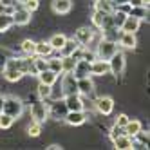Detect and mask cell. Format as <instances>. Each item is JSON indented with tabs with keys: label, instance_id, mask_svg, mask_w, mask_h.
I'll list each match as a JSON object with an SVG mask.
<instances>
[{
	"label": "cell",
	"instance_id": "obj_30",
	"mask_svg": "<svg viewBox=\"0 0 150 150\" xmlns=\"http://www.w3.org/2000/svg\"><path fill=\"white\" fill-rule=\"evenodd\" d=\"M13 123H15V117H11V116L6 114V112H0V128H2V130L11 128Z\"/></svg>",
	"mask_w": 150,
	"mask_h": 150
},
{
	"label": "cell",
	"instance_id": "obj_15",
	"mask_svg": "<svg viewBox=\"0 0 150 150\" xmlns=\"http://www.w3.org/2000/svg\"><path fill=\"white\" fill-rule=\"evenodd\" d=\"M139 25H141V20H137V18H134L130 15H127V18L123 20L120 31H123V33H137Z\"/></svg>",
	"mask_w": 150,
	"mask_h": 150
},
{
	"label": "cell",
	"instance_id": "obj_16",
	"mask_svg": "<svg viewBox=\"0 0 150 150\" xmlns=\"http://www.w3.org/2000/svg\"><path fill=\"white\" fill-rule=\"evenodd\" d=\"M51 7L56 15H67L72 9V0H52Z\"/></svg>",
	"mask_w": 150,
	"mask_h": 150
},
{
	"label": "cell",
	"instance_id": "obj_13",
	"mask_svg": "<svg viewBox=\"0 0 150 150\" xmlns=\"http://www.w3.org/2000/svg\"><path fill=\"white\" fill-rule=\"evenodd\" d=\"M78 49H80V44L74 38H67L65 40V44L62 45V49L58 51L60 52V56H76V52H78Z\"/></svg>",
	"mask_w": 150,
	"mask_h": 150
},
{
	"label": "cell",
	"instance_id": "obj_20",
	"mask_svg": "<svg viewBox=\"0 0 150 150\" xmlns=\"http://www.w3.org/2000/svg\"><path fill=\"white\" fill-rule=\"evenodd\" d=\"M36 76H38V80H40V83H45V85H54V83L58 81V74L52 72L51 69H45V71L38 72Z\"/></svg>",
	"mask_w": 150,
	"mask_h": 150
},
{
	"label": "cell",
	"instance_id": "obj_24",
	"mask_svg": "<svg viewBox=\"0 0 150 150\" xmlns=\"http://www.w3.org/2000/svg\"><path fill=\"white\" fill-rule=\"evenodd\" d=\"M127 15H130V16H134L137 20H145L148 16V7H145V6H130Z\"/></svg>",
	"mask_w": 150,
	"mask_h": 150
},
{
	"label": "cell",
	"instance_id": "obj_37",
	"mask_svg": "<svg viewBox=\"0 0 150 150\" xmlns=\"http://www.w3.org/2000/svg\"><path fill=\"white\" fill-rule=\"evenodd\" d=\"M16 0H0V6L2 7H16Z\"/></svg>",
	"mask_w": 150,
	"mask_h": 150
},
{
	"label": "cell",
	"instance_id": "obj_3",
	"mask_svg": "<svg viewBox=\"0 0 150 150\" xmlns=\"http://www.w3.org/2000/svg\"><path fill=\"white\" fill-rule=\"evenodd\" d=\"M22 110H24V103L20 101L16 96H7V98L4 100V110L6 114H9L11 117H20L22 116Z\"/></svg>",
	"mask_w": 150,
	"mask_h": 150
},
{
	"label": "cell",
	"instance_id": "obj_31",
	"mask_svg": "<svg viewBox=\"0 0 150 150\" xmlns=\"http://www.w3.org/2000/svg\"><path fill=\"white\" fill-rule=\"evenodd\" d=\"M96 9H101V11L110 13L114 9V0H96Z\"/></svg>",
	"mask_w": 150,
	"mask_h": 150
},
{
	"label": "cell",
	"instance_id": "obj_28",
	"mask_svg": "<svg viewBox=\"0 0 150 150\" xmlns=\"http://www.w3.org/2000/svg\"><path fill=\"white\" fill-rule=\"evenodd\" d=\"M47 69H51L52 72L56 74H62V58L60 56H54V58H47Z\"/></svg>",
	"mask_w": 150,
	"mask_h": 150
},
{
	"label": "cell",
	"instance_id": "obj_11",
	"mask_svg": "<svg viewBox=\"0 0 150 150\" xmlns=\"http://www.w3.org/2000/svg\"><path fill=\"white\" fill-rule=\"evenodd\" d=\"M11 16H13V22L16 24V25H27L29 22H31V11H27V9L22 6V7H15L13 9V13H11Z\"/></svg>",
	"mask_w": 150,
	"mask_h": 150
},
{
	"label": "cell",
	"instance_id": "obj_5",
	"mask_svg": "<svg viewBox=\"0 0 150 150\" xmlns=\"http://www.w3.org/2000/svg\"><path fill=\"white\" fill-rule=\"evenodd\" d=\"M76 83H78V80L74 78L72 72H63V78H62V81H60V87H62L63 96L78 92V85H76Z\"/></svg>",
	"mask_w": 150,
	"mask_h": 150
},
{
	"label": "cell",
	"instance_id": "obj_29",
	"mask_svg": "<svg viewBox=\"0 0 150 150\" xmlns=\"http://www.w3.org/2000/svg\"><path fill=\"white\" fill-rule=\"evenodd\" d=\"M20 47H22V51L25 52L27 56H35V51H36V42L27 38V40H24V42H22V45H20Z\"/></svg>",
	"mask_w": 150,
	"mask_h": 150
},
{
	"label": "cell",
	"instance_id": "obj_10",
	"mask_svg": "<svg viewBox=\"0 0 150 150\" xmlns=\"http://www.w3.org/2000/svg\"><path fill=\"white\" fill-rule=\"evenodd\" d=\"M65 107H67V112L69 110H83L85 109V103L81 100V96L78 92H74V94H67L65 96Z\"/></svg>",
	"mask_w": 150,
	"mask_h": 150
},
{
	"label": "cell",
	"instance_id": "obj_32",
	"mask_svg": "<svg viewBox=\"0 0 150 150\" xmlns=\"http://www.w3.org/2000/svg\"><path fill=\"white\" fill-rule=\"evenodd\" d=\"M40 132H42V123L33 120V123L27 127V134H29L31 137H38V136H40Z\"/></svg>",
	"mask_w": 150,
	"mask_h": 150
},
{
	"label": "cell",
	"instance_id": "obj_38",
	"mask_svg": "<svg viewBox=\"0 0 150 150\" xmlns=\"http://www.w3.org/2000/svg\"><path fill=\"white\" fill-rule=\"evenodd\" d=\"M4 100H6V96H2V94H0V112L4 110Z\"/></svg>",
	"mask_w": 150,
	"mask_h": 150
},
{
	"label": "cell",
	"instance_id": "obj_33",
	"mask_svg": "<svg viewBox=\"0 0 150 150\" xmlns=\"http://www.w3.org/2000/svg\"><path fill=\"white\" fill-rule=\"evenodd\" d=\"M38 96H40V100H47L51 96V85L38 83Z\"/></svg>",
	"mask_w": 150,
	"mask_h": 150
},
{
	"label": "cell",
	"instance_id": "obj_17",
	"mask_svg": "<svg viewBox=\"0 0 150 150\" xmlns=\"http://www.w3.org/2000/svg\"><path fill=\"white\" fill-rule=\"evenodd\" d=\"M112 143H114V146L117 150H128V148L134 146V137L127 136V134H121V136H117Z\"/></svg>",
	"mask_w": 150,
	"mask_h": 150
},
{
	"label": "cell",
	"instance_id": "obj_12",
	"mask_svg": "<svg viewBox=\"0 0 150 150\" xmlns=\"http://www.w3.org/2000/svg\"><path fill=\"white\" fill-rule=\"evenodd\" d=\"M63 120L72 127H80V125H83L87 121V114H85V110H69Z\"/></svg>",
	"mask_w": 150,
	"mask_h": 150
},
{
	"label": "cell",
	"instance_id": "obj_6",
	"mask_svg": "<svg viewBox=\"0 0 150 150\" xmlns=\"http://www.w3.org/2000/svg\"><path fill=\"white\" fill-rule=\"evenodd\" d=\"M94 107H96V110H98L100 114L109 116V114H112V110H114V100L110 98V96H101V98L96 100Z\"/></svg>",
	"mask_w": 150,
	"mask_h": 150
},
{
	"label": "cell",
	"instance_id": "obj_27",
	"mask_svg": "<svg viewBox=\"0 0 150 150\" xmlns=\"http://www.w3.org/2000/svg\"><path fill=\"white\" fill-rule=\"evenodd\" d=\"M107 15H109V13H107V11H101V9H96V11L92 13V25L100 29V27L103 25V22H105V18H107Z\"/></svg>",
	"mask_w": 150,
	"mask_h": 150
},
{
	"label": "cell",
	"instance_id": "obj_23",
	"mask_svg": "<svg viewBox=\"0 0 150 150\" xmlns=\"http://www.w3.org/2000/svg\"><path fill=\"white\" fill-rule=\"evenodd\" d=\"M52 52H54V49L51 47L49 42H36V51H35V54H36V56L49 58Z\"/></svg>",
	"mask_w": 150,
	"mask_h": 150
},
{
	"label": "cell",
	"instance_id": "obj_35",
	"mask_svg": "<svg viewBox=\"0 0 150 150\" xmlns=\"http://www.w3.org/2000/svg\"><path fill=\"white\" fill-rule=\"evenodd\" d=\"M128 120H130V117H128L127 114H117V116H116V121H114V123H116L117 127H125V125L128 123Z\"/></svg>",
	"mask_w": 150,
	"mask_h": 150
},
{
	"label": "cell",
	"instance_id": "obj_21",
	"mask_svg": "<svg viewBox=\"0 0 150 150\" xmlns=\"http://www.w3.org/2000/svg\"><path fill=\"white\" fill-rule=\"evenodd\" d=\"M49 114H52V116L56 117V120H60V117L63 120V117H65V114H67V107H65V103L60 101V100H56L54 103H52Z\"/></svg>",
	"mask_w": 150,
	"mask_h": 150
},
{
	"label": "cell",
	"instance_id": "obj_34",
	"mask_svg": "<svg viewBox=\"0 0 150 150\" xmlns=\"http://www.w3.org/2000/svg\"><path fill=\"white\" fill-rule=\"evenodd\" d=\"M22 6L27 9V11H31V13H33V11H36V9H38L40 2H38V0H25V2H24Z\"/></svg>",
	"mask_w": 150,
	"mask_h": 150
},
{
	"label": "cell",
	"instance_id": "obj_40",
	"mask_svg": "<svg viewBox=\"0 0 150 150\" xmlns=\"http://www.w3.org/2000/svg\"><path fill=\"white\" fill-rule=\"evenodd\" d=\"M16 2H18V4H24V2H25V0H16Z\"/></svg>",
	"mask_w": 150,
	"mask_h": 150
},
{
	"label": "cell",
	"instance_id": "obj_2",
	"mask_svg": "<svg viewBox=\"0 0 150 150\" xmlns=\"http://www.w3.org/2000/svg\"><path fill=\"white\" fill-rule=\"evenodd\" d=\"M125 67H127V56L123 54L121 51H116L114 54L109 58V69H110V72L117 78V76H121V74L125 72Z\"/></svg>",
	"mask_w": 150,
	"mask_h": 150
},
{
	"label": "cell",
	"instance_id": "obj_9",
	"mask_svg": "<svg viewBox=\"0 0 150 150\" xmlns=\"http://www.w3.org/2000/svg\"><path fill=\"white\" fill-rule=\"evenodd\" d=\"M72 74H74V78H85V76H91V62L89 60H85V58H80L76 60V65H74L72 69Z\"/></svg>",
	"mask_w": 150,
	"mask_h": 150
},
{
	"label": "cell",
	"instance_id": "obj_25",
	"mask_svg": "<svg viewBox=\"0 0 150 150\" xmlns=\"http://www.w3.org/2000/svg\"><path fill=\"white\" fill-rule=\"evenodd\" d=\"M62 58V72H72L74 65H76V56H60Z\"/></svg>",
	"mask_w": 150,
	"mask_h": 150
},
{
	"label": "cell",
	"instance_id": "obj_14",
	"mask_svg": "<svg viewBox=\"0 0 150 150\" xmlns=\"http://www.w3.org/2000/svg\"><path fill=\"white\" fill-rule=\"evenodd\" d=\"M78 94L81 96H91L94 92V81L91 80V76H85V78H78Z\"/></svg>",
	"mask_w": 150,
	"mask_h": 150
},
{
	"label": "cell",
	"instance_id": "obj_26",
	"mask_svg": "<svg viewBox=\"0 0 150 150\" xmlns=\"http://www.w3.org/2000/svg\"><path fill=\"white\" fill-rule=\"evenodd\" d=\"M65 40H67V36H65V35L58 33V35H52V36H51L49 44H51V47L54 49V51H60V49H62V45L65 44Z\"/></svg>",
	"mask_w": 150,
	"mask_h": 150
},
{
	"label": "cell",
	"instance_id": "obj_22",
	"mask_svg": "<svg viewBox=\"0 0 150 150\" xmlns=\"http://www.w3.org/2000/svg\"><path fill=\"white\" fill-rule=\"evenodd\" d=\"M13 25H15V22H13L11 13L0 11V33H6V31H9Z\"/></svg>",
	"mask_w": 150,
	"mask_h": 150
},
{
	"label": "cell",
	"instance_id": "obj_8",
	"mask_svg": "<svg viewBox=\"0 0 150 150\" xmlns=\"http://www.w3.org/2000/svg\"><path fill=\"white\" fill-rule=\"evenodd\" d=\"M109 72H110V69H109V62L107 60L96 58L91 62V76H105Z\"/></svg>",
	"mask_w": 150,
	"mask_h": 150
},
{
	"label": "cell",
	"instance_id": "obj_39",
	"mask_svg": "<svg viewBox=\"0 0 150 150\" xmlns=\"http://www.w3.org/2000/svg\"><path fill=\"white\" fill-rule=\"evenodd\" d=\"M141 2H143V6H145V7H148V0H141Z\"/></svg>",
	"mask_w": 150,
	"mask_h": 150
},
{
	"label": "cell",
	"instance_id": "obj_18",
	"mask_svg": "<svg viewBox=\"0 0 150 150\" xmlns=\"http://www.w3.org/2000/svg\"><path fill=\"white\" fill-rule=\"evenodd\" d=\"M120 45L125 49H136L137 40H136V33H120Z\"/></svg>",
	"mask_w": 150,
	"mask_h": 150
},
{
	"label": "cell",
	"instance_id": "obj_1",
	"mask_svg": "<svg viewBox=\"0 0 150 150\" xmlns=\"http://www.w3.org/2000/svg\"><path fill=\"white\" fill-rule=\"evenodd\" d=\"M116 51H117V42L109 40V38H103L100 44L96 45V56H98L100 60H107V62H109V58L114 54Z\"/></svg>",
	"mask_w": 150,
	"mask_h": 150
},
{
	"label": "cell",
	"instance_id": "obj_36",
	"mask_svg": "<svg viewBox=\"0 0 150 150\" xmlns=\"http://www.w3.org/2000/svg\"><path fill=\"white\" fill-rule=\"evenodd\" d=\"M121 134H125V132H123V127H117V125L114 123V127L110 128V139L114 141V139H116L117 136H121Z\"/></svg>",
	"mask_w": 150,
	"mask_h": 150
},
{
	"label": "cell",
	"instance_id": "obj_19",
	"mask_svg": "<svg viewBox=\"0 0 150 150\" xmlns=\"http://www.w3.org/2000/svg\"><path fill=\"white\" fill-rule=\"evenodd\" d=\"M141 130H143V125H141V121H137V120H128V123L123 127V132L127 136H130V137H136Z\"/></svg>",
	"mask_w": 150,
	"mask_h": 150
},
{
	"label": "cell",
	"instance_id": "obj_7",
	"mask_svg": "<svg viewBox=\"0 0 150 150\" xmlns=\"http://www.w3.org/2000/svg\"><path fill=\"white\" fill-rule=\"evenodd\" d=\"M94 38V31L91 27H80L76 33H74V40L80 44V47H87Z\"/></svg>",
	"mask_w": 150,
	"mask_h": 150
},
{
	"label": "cell",
	"instance_id": "obj_4",
	"mask_svg": "<svg viewBox=\"0 0 150 150\" xmlns=\"http://www.w3.org/2000/svg\"><path fill=\"white\" fill-rule=\"evenodd\" d=\"M31 117H33L35 121H40V123H44L49 117V107L44 103V100H40V101L31 105Z\"/></svg>",
	"mask_w": 150,
	"mask_h": 150
}]
</instances>
